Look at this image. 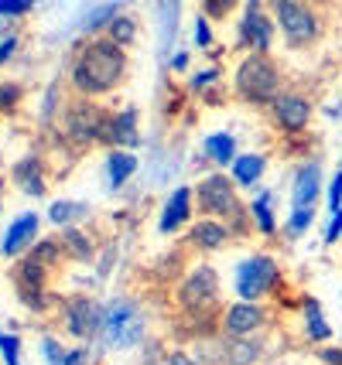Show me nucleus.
<instances>
[{
  "mask_svg": "<svg viewBox=\"0 0 342 365\" xmlns=\"http://www.w3.org/2000/svg\"><path fill=\"white\" fill-rule=\"evenodd\" d=\"M178 301H181V307H188V311H206L209 304L219 301V273L212 270L209 263H198L196 270L181 280Z\"/></svg>",
  "mask_w": 342,
  "mask_h": 365,
  "instance_id": "nucleus-9",
  "label": "nucleus"
},
{
  "mask_svg": "<svg viewBox=\"0 0 342 365\" xmlns=\"http://www.w3.org/2000/svg\"><path fill=\"white\" fill-rule=\"evenodd\" d=\"M192 205H196V188H175L171 195H168V202H164V212H161V222H158V229H161L164 236H171V232H178L181 225L192 219Z\"/></svg>",
  "mask_w": 342,
  "mask_h": 365,
  "instance_id": "nucleus-13",
  "label": "nucleus"
},
{
  "mask_svg": "<svg viewBox=\"0 0 342 365\" xmlns=\"http://www.w3.org/2000/svg\"><path fill=\"white\" fill-rule=\"evenodd\" d=\"M236 7H240V0H202V14L209 21H229L236 14Z\"/></svg>",
  "mask_w": 342,
  "mask_h": 365,
  "instance_id": "nucleus-30",
  "label": "nucleus"
},
{
  "mask_svg": "<svg viewBox=\"0 0 342 365\" xmlns=\"http://www.w3.org/2000/svg\"><path fill=\"white\" fill-rule=\"evenodd\" d=\"M202 150H206V158H209L216 168H233V160L240 158L233 133H209V137L202 140Z\"/></svg>",
  "mask_w": 342,
  "mask_h": 365,
  "instance_id": "nucleus-18",
  "label": "nucleus"
},
{
  "mask_svg": "<svg viewBox=\"0 0 342 365\" xmlns=\"http://www.w3.org/2000/svg\"><path fill=\"white\" fill-rule=\"evenodd\" d=\"M318 191H322V171H318V164L298 168L294 185H291V208H315Z\"/></svg>",
  "mask_w": 342,
  "mask_h": 365,
  "instance_id": "nucleus-15",
  "label": "nucleus"
},
{
  "mask_svg": "<svg viewBox=\"0 0 342 365\" xmlns=\"http://www.w3.org/2000/svg\"><path fill=\"white\" fill-rule=\"evenodd\" d=\"M305 4H326V0H305Z\"/></svg>",
  "mask_w": 342,
  "mask_h": 365,
  "instance_id": "nucleus-45",
  "label": "nucleus"
},
{
  "mask_svg": "<svg viewBox=\"0 0 342 365\" xmlns=\"http://www.w3.org/2000/svg\"><path fill=\"white\" fill-rule=\"evenodd\" d=\"M171 68H175V72H185V68H188V51H175V55H171Z\"/></svg>",
  "mask_w": 342,
  "mask_h": 365,
  "instance_id": "nucleus-43",
  "label": "nucleus"
},
{
  "mask_svg": "<svg viewBox=\"0 0 342 365\" xmlns=\"http://www.w3.org/2000/svg\"><path fill=\"white\" fill-rule=\"evenodd\" d=\"M339 236H342V208L339 212H332V222H328V229H326V242L332 246Z\"/></svg>",
  "mask_w": 342,
  "mask_h": 365,
  "instance_id": "nucleus-40",
  "label": "nucleus"
},
{
  "mask_svg": "<svg viewBox=\"0 0 342 365\" xmlns=\"http://www.w3.org/2000/svg\"><path fill=\"white\" fill-rule=\"evenodd\" d=\"M216 79H219V68H206V72H196V76H192V93H202V89H209Z\"/></svg>",
  "mask_w": 342,
  "mask_h": 365,
  "instance_id": "nucleus-39",
  "label": "nucleus"
},
{
  "mask_svg": "<svg viewBox=\"0 0 342 365\" xmlns=\"http://www.w3.org/2000/svg\"><path fill=\"white\" fill-rule=\"evenodd\" d=\"M305 331H308L311 341H326V338H332V328H328V321L322 318V304L318 301L305 304Z\"/></svg>",
  "mask_w": 342,
  "mask_h": 365,
  "instance_id": "nucleus-26",
  "label": "nucleus"
},
{
  "mask_svg": "<svg viewBox=\"0 0 342 365\" xmlns=\"http://www.w3.org/2000/svg\"><path fill=\"white\" fill-rule=\"evenodd\" d=\"M116 14H124V4H120V0L99 4V7H93V11H89V17L82 21V31L89 34V38H96L99 31H106V28H110V21H114Z\"/></svg>",
  "mask_w": 342,
  "mask_h": 365,
  "instance_id": "nucleus-23",
  "label": "nucleus"
},
{
  "mask_svg": "<svg viewBox=\"0 0 342 365\" xmlns=\"http://www.w3.org/2000/svg\"><path fill=\"white\" fill-rule=\"evenodd\" d=\"M38 225H41V219H38L34 212L17 215L14 222L7 225V232H4V246H0V253L4 256H21L34 239H38Z\"/></svg>",
  "mask_w": 342,
  "mask_h": 365,
  "instance_id": "nucleus-14",
  "label": "nucleus"
},
{
  "mask_svg": "<svg viewBox=\"0 0 342 365\" xmlns=\"http://www.w3.org/2000/svg\"><path fill=\"white\" fill-rule=\"evenodd\" d=\"M134 171H137V158H134L131 150H120V147H114V150H110V158H106V175H110V188H120V185H127Z\"/></svg>",
  "mask_w": 342,
  "mask_h": 365,
  "instance_id": "nucleus-21",
  "label": "nucleus"
},
{
  "mask_svg": "<svg viewBox=\"0 0 342 365\" xmlns=\"http://www.w3.org/2000/svg\"><path fill=\"white\" fill-rule=\"evenodd\" d=\"M59 256H62V242H55V239H41V242L31 250V259L41 263V267H55Z\"/></svg>",
  "mask_w": 342,
  "mask_h": 365,
  "instance_id": "nucleus-29",
  "label": "nucleus"
},
{
  "mask_svg": "<svg viewBox=\"0 0 342 365\" xmlns=\"http://www.w3.org/2000/svg\"><path fill=\"white\" fill-rule=\"evenodd\" d=\"M271 116H274V127L284 133H301L311 123V103L301 93H281L271 103Z\"/></svg>",
  "mask_w": 342,
  "mask_h": 365,
  "instance_id": "nucleus-10",
  "label": "nucleus"
},
{
  "mask_svg": "<svg viewBox=\"0 0 342 365\" xmlns=\"http://www.w3.org/2000/svg\"><path fill=\"white\" fill-rule=\"evenodd\" d=\"M271 191H261L253 202H250V219H253V229L263 232V236H274L277 232V219H274V208H271Z\"/></svg>",
  "mask_w": 342,
  "mask_h": 365,
  "instance_id": "nucleus-22",
  "label": "nucleus"
},
{
  "mask_svg": "<svg viewBox=\"0 0 342 365\" xmlns=\"http://www.w3.org/2000/svg\"><path fill=\"white\" fill-rule=\"evenodd\" d=\"M41 351H45V359H49V365H62V359L69 355V351L62 349V345H59L55 338H45V341H41Z\"/></svg>",
  "mask_w": 342,
  "mask_h": 365,
  "instance_id": "nucleus-37",
  "label": "nucleus"
},
{
  "mask_svg": "<svg viewBox=\"0 0 342 365\" xmlns=\"http://www.w3.org/2000/svg\"><path fill=\"white\" fill-rule=\"evenodd\" d=\"M14 181L21 185L24 195L31 198H41L45 195V178H41V160L38 158H24L21 164L14 168Z\"/></svg>",
  "mask_w": 342,
  "mask_h": 365,
  "instance_id": "nucleus-20",
  "label": "nucleus"
},
{
  "mask_svg": "<svg viewBox=\"0 0 342 365\" xmlns=\"http://www.w3.org/2000/svg\"><path fill=\"white\" fill-rule=\"evenodd\" d=\"M229 236H233V229H229L223 219H198L192 229H188V239H192V246H198V250H223L229 242Z\"/></svg>",
  "mask_w": 342,
  "mask_h": 365,
  "instance_id": "nucleus-17",
  "label": "nucleus"
},
{
  "mask_svg": "<svg viewBox=\"0 0 342 365\" xmlns=\"http://www.w3.org/2000/svg\"><path fill=\"white\" fill-rule=\"evenodd\" d=\"M127 76V48L116 45L114 38L96 34L79 48L76 65H72V86L76 93L86 99H99V96L114 93Z\"/></svg>",
  "mask_w": 342,
  "mask_h": 365,
  "instance_id": "nucleus-1",
  "label": "nucleus"
},
{
  "mask_svg": "<svg viewBox=\"0 0 342 365\" xmlns=\"http://www.w3.org/2000/svg\"><path fill=\"white\" fill-rule=\"evenodd\" d=\"M281 86H284L281 65L271 55H261V51H250L233 72V93H236V99H243L246 106H271L281 96Z\"/></svg>",
  "mask_w": 342,
  "mask_h": 365,
  "instance_id": "nucleus-2",
  "label": "nucleus"
},
{
  "mask_svg": "<svg viewBox=\"0 0 342 365\" xmlns=\"http://www.w3.org/2000/svg\"><path fill=\"white\" fill-rule=\"evenodd\" d=\"M21 103V86L14 82H0V113H11Z\"/></svg>",
  "mask_w": 342,
  "mask_h": 365,
  "instance_id": "nucleus-32",
  "label": "nucleus"
},
{
  "mask_svg": "<svg viewBox=\"0 0 342 365\" xmlns=\"http://www.w3.org/2000/svg\"><path fill=\"white\" fill-rule=\"evenodd\" d=\"M38 0H0V17H17V14H28Z\"/></svg>",
  "mask_w": 342,
  "mask_h": 365,
  "instance_id": "nucleus-34",
  "label": "nucleus"
},
{
  "mask_svg": "<svg viewBox=\"0 0 342 365\" xmlns=\"http://www.w3.org/2000/svg\"><path fill=\"white\" fill-rule=\"evenodd\" d=\"M263 324V307L261 301H240L229 304L226 314H223V334L226 338H246Z\"/></svg>",
  "mask_w": 342,
  "mask_h": 365,
  "instance_id": "nucleus-12",
  "label": "nucleus"
},
{
  "mask_svg": "<svg viewBox=\"0 0 342 365\" xmlns=\"http://www.w3.org/2000/svg\"><path fill=\"white\" fill-rule=\"evenodd\" d=\"M154 365H196V359L185 355V351H171V355H164L161 362H154Z\"/></svg>",
  "mask_w": 342,
  "mask_h": 365,
  "instance_id": "nucleus-42",
  "label": "nucleus"
},
{
  "mask_svg": "<svg viewBox=\"0 0 342 365\" xmlns=\"http://www.w3.org/2000/svg\"><path fill=\"white\" fill-rule=\"evenodd\" d=\"M106 127H110V113L93 99L82 96L66 106V130L76 143H106Z\"/></svg>",
  "mask_w": 342,
  "mask_h": 365,
  "instance_id": "nucleus-7",
  "label": "nucleus"
},
{
  "mask_svg": "<svg viewBox=\"0 0 342 365\" xmlns=\"http://www.w3.org/2000/svg\"><path fill=\"white\" fill-rule=\"evenodd\" d=\"M86 215H89V205H86V202H51V208H49V219L59 225V229L82 222Z\"/></svg>",
  "mask_w": 342,
  "mask_h": 365,
  "instance_id": "nucleus-25",
  "label": "nucleus"
},
{
  "mask_svg": "<svg viewBox=\"0 0 342 365\" xmlns=\"http://www.w3.org/2000/svg\"><path fill=\"white\" fill-rule=\"evenodd\" d=\"M277 284H281V267H277V259L267 253H253L236 267V284L233 287H236L240 301H261V297H267Z\"/></svg>",
  "mask_w": 342,
  "mask_h": 365,
  "instance_id": "nucleus-6",
  "label": "nucleus"
},
{
  "mask_svg": "<svg viewBox=\"0 0 342 365\" xmlns=\"http://www.w3.org/2000/svg\"><path fill=\"white\" fill-rule=\"evenodd\" d=\"M62 365H93V355L86 349H72L66 359H62Z\"/></svg>",
  "mask_w": 342,
  "mask_h": 365,
  "instance_id": "nucleus-41",
  "label": "nucleus"
},
{
  "mask_svg": "<svg viewBox=\"0 0 342 365\" xmlns=\"http://www.w3.org/2000/svg\"><path fill=\"white\" fill-rule=\"evenodd\" d=\"M263 171H267L263 154H240V158L233 160V168H229V175H233V181H236L240 188H253L263 178Z\"/></svg>",
  "mask_w": 342,
  "mask_h": 365,
  "instance_id": "nucleus-19",
  "label": "nucleus"
},
{
  "mask_svg": "<svg viewBox=\"0 0 342 365\" xmlns=\"http://www.w3.org/2000/svg\"><path fill=\"white\" fill-rule=\"evenodd\" d=\"M0 349H4V359H7V365H21V341H17L14 334H0Z\"/></svg>",
  "mask_w": 342,
  "mask_h": 365,
  "instance_id": "nucleus-36",
  "label": "nucleus"
},
{
  "mask_svg": "<svg viewBox=\"0 0 342 365\" xmlns=\"http://www.w3.org/2000/svg\"><path fill=\"white\" fill-rule=\"evenodd\" d=\"M103 307H99L93 297H69L66 301V328L69 334L76 338H93V334L103 328Z\"/></svg>",
  "mask_w": 342,
  "mask_h": 365,
  "instance_id": "nucleus-11",
  "label": "nucleus"
},
{
  "mask_svg": "<svg viewBox=\"0 0 342 365\" xmlns=\"http://www.w3.org/2000/svg\"><path fill=\"white\" fill-rule=\"evenodd\" d=\"M328 208H332V212L342 208V168L332 175V185H328Z\"/></svg>",
  "mask_w": 342,
  "mask_h": 365,
  "instance_id": "nucleus-38",
  "label": "nucleus"
},
{
  "mask_svg": "<svg viewBox=\"0 0 342 365\" xmlns=\"http://www.w3.org/2000/svg\"><path fill=\"white\" fill-rule=\"evenodd\" d=\"M236 181L229 175H206L202 181L196 185V205L202 215H209V219H233V215H240L243 208H240V198H236Z\"/></svg>",
  "mask_w": 342,
  "mask_h": 365,
  "instance_id": "nucleus-5",
  "label": "nucleus"
},
{
  "mask_svg": "<svg viewBox=\"0 0 342 365\" xmlns=\"http://www.w3.org/2000/svg\"><path fill=\"white\" fill-rule=\"evenodd\" d=\"M17 45H21V38H17V31H0V65H7L11 58H14V51H17Z\"/></svg>",
  "mask_w": 342,
  "mask_h": 365,
  "instance_id": "nucleus-33",
  "label": "nucleus"
},
{
  "mask_svg": "<svg viewBox=\"0 0 342 365\" xmlns=\"http://www.w3.org/2000/svg\"><path fill=\"white\" fill-rule=\"evenodd\" d=\"M277 38V21L267 7H246L240 24H236V41L246 51H261V55H271Z\"/></svg>",
  "mask_w": 342,
  "mask_h": 365,
  "instance_id": "nucleus-8",
  "label": "nucleus"
},
{
  "mask_svg": "<svg viewBox=\"0 0 342 365\" xmlns=\"http://www.w3.org/2000/svg\"><path fill=\"white\" fill-rule=\"evenodd\" d=\"M322 362L326 365H342V349H326L322 351Z\"/></svg>",
  "mask_w": 342,
  "mask_h": 365,
  "instance_id": "nucleus-44",
  "label": "nucleus"
},
{
  "mask_svg": "<svg viewBox=\"0 0 342 365\" xmlns=\"http://www.w3.org/2000/svg\"><path fill=\"white\" fill-rule=\"evenodd\" d=\"M106 143L110 147H137L141 143V133H137V110L127 106L120 113H110V127H106Z\"/></svg>",
  "mask_w": 342,
  "mask_h": 365,
  "instance_id": "nucleus-16",
  "label": "nucleus"
},
{
  "mask_svg": "<svg viewBox=\"0 0 342 365\" xmlns=\"http://www.w3.org/2000/svg\"><path fill=\"white\" fill-rule=\"evenodd\" d=\"M103 331H106V341L114 349H134V345L144 341L147 331L144 311L134 301H114L103 314Z\"/></svg>",
  "mask_w": 342,
  "mask_h": 365,
  "instance_id": "nucleus-4",
  "label": "nucleus"
},
{
  "mask_svg": "<svg viewBox=\"0 0 342 365\" xmlns=\"http://www.w3.org/2000/svg\"><path fill=\"white\" fill-rule=\"evenodd\" d=\"M277 31L284 34V41L291 48H305L315 45L322 38V14L315 11V4H305V0H281L274 11Z\"/></svg>",
  "mask_w": 342,
  "mask_h": 365,
  "instance_id": "nucleus-3",
  "label": "nucleus"
},
{
  "mask_svg": "<svg viewBox=\"0 0 342 365\" xmlns=\"http://www.w3.org/2000/svg\"><path fill=\"white\" fill-rule=\"evenodd\" d=\"M257 355H261L257 341H250V338H229V349H226L229 365H253Z\"/></svg>",
  "mask_w": 342,
  "mask_h": 365,
  "instance_id": "nucleus-28",
  "label": "nucleus"
},
{
  "mask_svg": "<svg viewBox=\"0 0 342 365\" xmlns=\"http://www.w3.org/2000/svg\"><path fill=\"white\" fill-rule=\"evenodd\" d=\"M62 250H66L72 259L89 263V259H93V239L86 236L82 229H76V225H66V229H62Z\"/></svg>",
  "mask_w": 342,
  "mask_h": 365,
  "instance_id": "nucleus-24",
  "label": "nucleus"
},
{
  "mask_svg": "<svg viewBox=\"0 0 342 365\" xmlns=\"http://www.w3.org/2000/svg\"><path fill=\"white\" fill-rule=\"evenodd\" d=\"M192 38H196L198 48H209L212 45V21L206 14L196 17V34H192Z\"/></svg>",
  "mask_w": 342,
  "mask_h": 365,
  "instance_id": "nucleus-35",
  "label": "nucleus"
},
{
  "mask_svg": "<svg viewBox=\"0 0 342 365\" xmlns=\"http://www.w3.org/2000/svg\"><path fill=\"white\" fill-rule=\"evenodd\" d=\"M103 34H106V38H114L116 45L131 48L134 41H137V34H141V31H137V21H134L131 14H116L114 21H110V28H106Z\"/></svg>",
  "mask_w": 342,
  "mask_h": 365,
  "instance_id": "nucleus-27",
  "label": "nucleus"
},
{
  "mask_svg": "<svg viewBox=\"0 0 342 365\" xmlns=\"http://www.w3.org/2000/svg\"><path fill=\"white\" fill-rule=\"evenodd\" d=\"M311 222H315V208H291L284 229H288V236H301L305 229H311Z\"/></svg>",
  "mask_w": 342,
  "mask_h": 365,
  "instance_id": "nucleus-31",
  "label": "nucleus"
}]
</instances>
